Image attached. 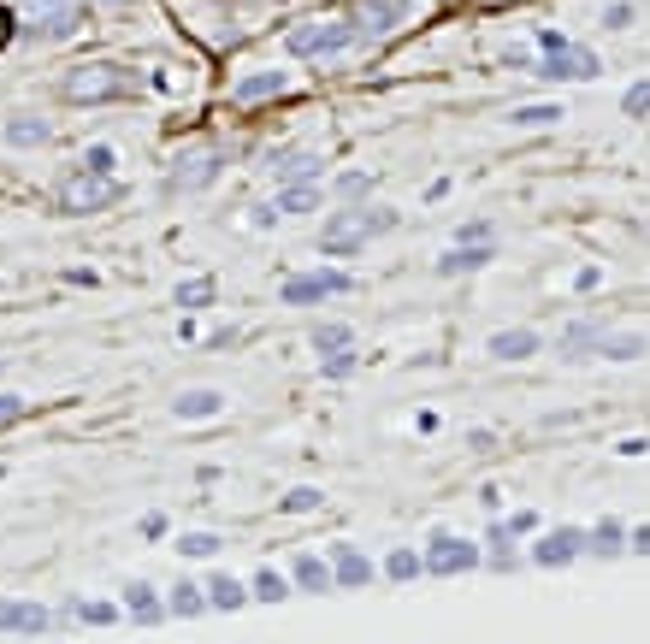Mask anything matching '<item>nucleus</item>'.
<instances>
[{"instance_id": "1", "label": "nucleus", "mask_w": 650, "mask_h": 644, "mask_svg": "<svg viewBox=\"0 0 650 644\" xmlns=\"http://www.w3.org/2000/svg\"><path fill=\"white\" fill-rule=\"evenodd\" d=\"M385 231H396V207H343V213L325 219L320 255H355L361 243H373Z\"/></svg>"}, {"instance_id": "2", "label": "nucleus", "mask_w": 650, "mask_h": 644, "mask_svg": "<svg viewBox=\"0 0 650 644\" xmlns=\"http://www.w3.org/2000/svg\"><path fill=\"white\" fill-rule=\"evenodd\" d=\"M60 95L65 101H89V107H101V101H125V95H136V71H125V65L113 60H89V65H71L60 77Z\"/></svg>"}, {"instance_id": "3", "label": "nucleus", "mask_w": 650, "mask_h": 644, "mask_svg": "<svg viewBox=\"0 0 650 644\" xmlns=\"http://www.w3.org/2000/svg\"><path fill=\"white\" fill-rule=\"evenodd\" d=\"M349 48H355V18H308L284 36L290 60H337Z\"/></svg>"}, {"instance_id": "4", "label": "nucleus", "mask_w": 650, "mask_h": 644, "mask_svg": "<svg viewBox=\"0 0 650 644\" xmlns=\"http://www.w3.org/2000/svg\"><path fill=\"white\" fill-rule=\"evenodd\" d=\"M119 195H125L119 178L89 172V166H71L60 184H54V207H60V213H101V207H113Z\"/></svg>"}, {"instance_id": "5", "label": "nucleus", "mask_w": 650, "mask_h": 644, "mask_svg": "<svg viewBox=\"0 0 650 644\" xmlns=\"http://www.w3.org/2000/svg\"><path fill=\"white\" fill-rule=\"evenodd\" d=\"M349 290H355V278H349L343 266H314V272L284 278V284H278V302H284V308H314V302L349 296Z\"/></svg>"}, {"instance_id": "6", "label": "nucleus", "mask_w": 650, "mask_h": 644, "mask_svg": "<svg viewBox=\"0 0 650 644\" xmlns=\"http://www.w3.org/2000/svg\"><path fill=\"white\" fill-rule=\"evenodd\" d=\"M603 65L591 48H574V42H562V48H550L544 60L532 65V77H544V83H591Z\"/></svg>"}, {"instance_id": "7", "label": "nucleus", "mask_w": 650, "mask_h": 644, "mask_svg": "<svg viewBox=\"0 0 650 644\" xmlns=\"http://www.w3.org/2000/svg\"><path fill=\"white\" fill-rule=\"evenodd\" d=\"M485 562V550L479 544H467V538H455V532H432V544H426V574H473Z\"/></svg>"}, {"instance_id": "8", "label": "nucleus", "mask_w": 650, "mask_h": 644, "mask_svg": "<svg viewBox=\"0 0 650 644\" xmlns=\"http://www.w3.org/2000/svg\"><path fill=\"white\" fill-rule=\"evenodd\" d=\"M219 172H225V154H219V148H190V154L172 160V178H166V184L195 195V190H207V184H219Z\"/></svg>"}, {"instance_id": "9", "label": "nucleus", "mask_w": 650, "mask_h": 644, "mask_svg": "<svg viewBox=\"0 0 650 644\" xmlns=\"http://www.w3.org/2000/svg\"><path fill=\"white\" fill-rule=\"evenodd\" d=\"M402 18H408V0H361V6H355V48L385 42Z\"/></svg>"}, {"instance_id": "10", "label": "nucleus", "mask_w": 650, "mask_h": 644, "mask_svg": "<svg viewBox=\"0 0 650 644\" xmlns=\"http://www.w3.org/2000/svg\"><path fill=\"white\" fill-rule=\"evenodd\" d=\"M0 633L42 639V633H54V609L48 603H30V597H0Z\"/></svg>"}, {"instance_id": "11", "label": "nucleus", "mask_w": 650, "mask_h": 644, "mask_svg": "<svg viewBox=\"0 0 650 644\" xmlns=\"http://www.w3.org/2000/svg\"><path fill=\"white\" fill-rule=\"evenodd\" d=\"M266 172H272L278 184H325V160L308 154V148H278V154H266Z\"/></svg>"}, {"instance_id": "12", "label": "nucleus", "mask_w": 650, "mask_h": 644, "mask_svg": "<svg viewBox=\"0 0 650 644\" xmlns=\"http://www.w3.org/2000/svg\"><path fill=\"white\" fill-rule=\"evenodd\" d=\"M574 556H585L580 526H556V532H544V538L532 544V562H538V568H568Z\"/></svg>"}, {"instance_id": "13", "label": "nucleus", "mask_w": 650, "mask_h": 644, "mask_svg": "<svg viewBox=\"0 0 650 644\" xmlns=\"http://www.w3.org/2000/svg\"><path fill=\"white\" fill-rule=\"evenodd\" d=\"M83 30V6L71 0V6H54V12H30V24H24V36H36V42H71Z\"/></svg>"}, {"instance_id": "14", "label": "nucleus", "mask_w": 650, "mask_h": 644, "mask_svg": "<svg viewBox=\"0 0 650 644\" xmlns=\"http://www.w3.org/2000/svg\"><path fill=\"white\" fill-rule=\"evenodd\" d=\"M119 603H125V621H136V627H160V621H166V597L148 580H130Z\"/></svg>"}, {"instance_id": "15", "label": "nucleus", "mask_w": 650, "mask_h": 644, "mask_svg": "<svg viewBox=\"0 0 650 644\" xmlns=\"http://www.w3.org/2000/svg\"><path fill=\"white\" fill-rule=\"evenodd\" d=\"M284 89H290V71H249V77L231 83V101L237 107H255V101H278Z\"/></svg>"}, {"instance_id": "16", "label": "nucleus", "mask_w": 650, "mask_h": 644, "mask_svg": "<svg viewBox=\"0 0 650 644\" xmlns=\"http://www.w3.org/2000/svg\"><path fill=\"white\" fill-rule=\"evenodd\" d=\"M331 580H337V591H361V585L373 580V562L355 550V544H331Z\"/></svg>"}, {"instance_id": "17", "label": "nucleus", "mask_w": 650, "mask_h": 644, "mask_svg": "<svg viewBox=\"0 0 650 644\" xmlns=\"http://www.w3.org/2000/svg\"><path fill=\"white\" fill-rule=\"evenodd\" d=\"M603 320H574L562 337H556V349H562V361H597V343H603Z\"/></svg>"}, {"instance_id": "18", "label": "nucleus", "mask_w": 650, "mask_h": 644, "mask_svg": "<svg viewBox=\"0 0 650 644\" xmlns=\"http://www.w3.org/2000/svg\"><path fill=\"white\" fill-rule=\"evenodd\" d=\"M172 414H178V420H213V414H225V390H213V385L178 390V402H172Z\"/></svg>"}, {"instance_id": "19", "label": "nucleus", "mask_w": 650, "mask_h": 644, "mask_svg": "<svg viewBox=\"0 0 650 644\" xmlns=\"http://www.w3.org/2000/svg\"><path fill=\"white\" fill-rule=\"evenodd\" d=\"M485 355H491V361H526V355H538V331H532V325L497 331V337L485 343Z\"/></svg>"}, {"instance_id": "20", "label": "nucleus", "mask_w": 650, "mask_h": 644, "mask_svg": "<svg viewBox=\"0 0 650 644\" xmlns=\"http://www.w3.org/2000/svg\"><path fill=\"white\" fill-rule=\"evenodd\" d=\"M491 255H497L491 243H455V249H444V255H438V272H444V278H461V272L491 266Z\"/></svg>"}, {"instance_id": "21", "label": "nucleus", "mask_w": 650, "mask_h": 644, "mask_svg": "<svg viewBox=\"0 0 650 644\" xmlns=\"http://www.w3.org/2000/svg\"><path fill=\"white\" fill-rule=\"evenodd\" d=\"M48 136H54V125H48L42 113H30V107L6 119V142H12V148H42Z\"/></svg>"}, {"instance_id": "22", "label": "nucleus", "mask_w": 650, "mask_h": 644, "mask_svg": "<svg viewBox=\"0 0 650 644\" xmlns=\"http://www.w3.org/2000/svg\"><path fill=\"white\" fill-rule=\"evenodd\" d=\"M290 580L302 585V591H337V580H331V562H325V556H308V550H302V556H296V562H290Z\"/></svg>"}, {"instance_id": "23", "label": "nucleus", "mask_w": 650, "mask_h": 644, "mask_svg": "<svg viewBox=\"0 0 650 644\" xmlns=\"http://www.w3.org/2000/svg\"><path fill=\"white\" fill-rule=\"evenodd\" d=\"M639 355H650L639 331H603V343H597V361H639Z\"/></svg>"}, {"instance_id": "24", "label": "nucleus", "mask_w": 650, "mask_h": 644, "mask_svg": "<svg viewBox=\"0 0 650 644\" xmlns=\"http://www.w3.org/2000/svg\"><path fill=\"white\" fill-rule=\"evenodd\" d=\"M320 195H325V184H278L272 207H278V219H284V213H314Z\"/></svg>"}, {"instance_id": "25", "label": "nucleus", "mask_w": 650, "mask_h": 644, "mask_svg": "<svg viewBox=\"0 0 650 644\" xmlns=\"http://www.w3.org/2000/svg\"><path fill=\"white\" fill-rule=\"evenodd\" d=\"M243 603H249V585H243V580H231V574H213V580H207V609L237 615Z\"/></svg>"}, {"instance_id": "26", "label": "nucleus", "mask_w": 650, "mask_h": 644, "mask_svg": "<svg viewBox=\"0 0 650 644\" xmlns=\"http://www.w3.org/2000/svg\"><path fill=\"white\" fill-rule=\"evenodd\" d=\"M585 550H591V556H621V550H627V526H621L615 515L597 520V526L585 532Z\"/></svg>"}, {"instance_id": "27", "label": "nucleus", "mask_w": 650, "mask_h": 644, "mask_svg": "<svg viewBox=\"0 0 650 644\" xmlns=\"http://www.w3.org/2000/svg\"><path fill=\"white\" fill-rule=\"evenodd\" d=\"M166 615H178V621H195V615H207V585L178 580V585H172V597H166Z\"/></svg>"}, {"instance_id": "28", "label": "nucleus", "mask_w": 650, "mask_h": 644, "mask_svg": "<svg viewBox=\"0 0 650 644\" xmlns=\"http://www.w3.org/2000/svg\"><path fill=\"white\" fill-rule=\"evenodd\" d=\"M562 119H568L562 101H532V107H515V113H509L515 130H550V125H562Z\"/></svg>"}, {"instance_id": "29", "label": "nucleus", "mask_w": 650, "mask_h": 644, "mask_svg": "<svg viewBox=\"0 0 650 644\" xmlns=\"http://www.w3.org/2000/svg\"><path fill=\"white\" fill-rule=\"evenodd\" d=\"M420 568H426V556H420L414 544H396V550L385 556V580H396V585L420 580Z\"/></svg>"}, {"instance_id": "30", "label": "nucleus", "mask_w": 650, "mask_h": 644, "mask_svg": "<svg viewBox=\"0 0 650 644\" xmlns=\"http://www.w3.org/2000/svg\"><path fill=\"white\" fill-rule=\"evenodd\" d=\"M249 597H255V603H284V597H290V580H284L278 568H260L255 580H249Z\"/></svg>"}, {"instance_id": "31", "label": "nucleus", "mask_w": 650, "mask_h": 644, "mask_svg": "<svg viewBox=\"0 0 650 644\" xmlns=\"http://www.w3.org/2000/svg\"><path fill=\"white\" fill-rule=\"evenodd\" d=\"M213 296H219L213 278H184V284H178V308H184V314H190V308H213Z\"/></svg>"}, {"instance_id": "32", "label": "nucleus", "mask_w": 650, "mask_h": 644, "mask_svg": "<svg viewBox=\"0 0 650 644\" xmlns=\"http://www.w3.org/2000/svg\"><path fill=\"white\" fill-rule=\"evenodd\" d=\"M77 166H89V172H107V178H113V172H119V148H113V142H89Z\"/></svg>"}, {"instance_id": "33", "label": "nucleus", "mask_w": 650, "mask_h": 644, "mask_svg": "<svg viewBox=\"0 0 650 644\" xmlns=\"http://www.w3.org/2000/svg\"><path fill=\"white\" fill-rule=\"evenodd\" d=\"M125 615V603H107V597H95V603H77V621H89V627H113Z\"/></svg>"}, {"instance_id": "34", "label": "nucleus", "mask_w": 650, "mask_h": 644, "mask_svg": "<svg viewBox=\"0 0 650 644\" xmlns=\"http://www.w3.org/2000/svg\"><path fill=\"white\" fill-rule=\"evenodd\" d=\"M367 190H373V172H337V178H331V195H337V201H361Z\"/></svg>"}, {"instance_id": "35", "label": "nucleus", "mask_w": 650, "mask_h": 644, "mask_svg": "<svg viewBox=\"0 0 650 644\" xmlns=\"http://www.w3.org/2000/svg\"><path fill=\"white\" fill-rule=\"evenodd\" d=\"M355 367H361V355H355V343H349V349H331V355H320V373H325V379H349Z\"/></svg>"}, {"instance_id": "36", "label": "nucleus", "mask_w": 650, "mask_h": 644, "mask_svg": "<svg viewBox=\"0 0 650 644\" xmlns=\"http://www.w3.org/2000/svg\"><path fill=\"white\" fill-rule=\"evenodd\" d=\"M325 491L320 485H296V491H284V515H308V509H320Z\"/></svg>"}, {"instance_id": "37", "label": "nucleus", "mask_w": 650, "mask_h": 644, "mask_svg": "<svg viewBox=\"0 0 650 644\" xmlns=\"http://www.w3.org/2000/svg\"><path fill=\"white\" fill-rule=\"evenodd\" d=\"M219 544H225L219 532H184V538H178V550L195 556V562H201V556H219Z\"/></svg>"}, {"instance_id": "38", "label": "nucleus", "mask_w": 650, "mask_h": 644, "mask_svg": "<svg viewBox=\"0 0 650 644\" xmlns=\"http://www.w3.org/2000/svg\"><path fill=\"white\" fill-rule=\"evenodd\" d=\"M308 343H314V349H320V355H331V349H349V325H314V337H308Z\"/></svg>"}, {"instance_id": "39", "label": "nucleus", "mask_w": 650, "mask_h": 644, "mask_svg": "<svg viewBox=\"0 0 650 644\" xmlns=\"http://www.w3.org/2000/svg\"><path fill=\"white\" fill-rule=\"evenodd\" d=\"M621 113H627V119H645L650 113V77H639V83L621 95Z\"/></svg>"}, {"instance_id": "40", "label": "nucleus", "mask_w": 650, "mask_h": 644, "mask_svg": "<svg viewBox=\"0 0 650 644\" xmlns=\"http://www.w3.org/2000/svg\"><path fill=\"white\" fill-rule=\"evenodd\" d=\"M24 414H30V402H24V396H12V390H0V432H6V426H18Z\"/></svg>"}, {"instance_id": "41", "label": "nucleus", "mask_w": 650, "mask_h": 644, "mask_svg": "<svg viewBox=\"0 0 650 644\" xmlns=\"http://www.w3.org/2000/svg\"><path fill=\"white\" fill-rule=\"evenodd\" d=\"M455 243H491V219H473V225H461V231H455Z\"/></svg>"}, {"instance_id": "42", "label": "nucleus", "mask_w": 650, "mask_h": 644, "mask_svg": "<svg viewBox=\"0 0 650 644\" xmlns=\"http://www.w3.org/2000/svg\"><path fill=\"white\" fill-rule=\"evenodd\" d=\"M603 24H609V30H627V24H633V6H627V0H615V6L603 12Z\"/></svg>"}, {"instance_id": "43", "label": "nucleus", "mask_w": 650, "mask_h": 644, "mask_svg": "<svg viewBox=\"0 0 650 644\" xmlns=\"http://www.w3.org/2000/svg\"><path fill=\"white\" fill-rule=\"evenodd\" d=\"M249 225H260V231L278 225V207H272V201H255V207H249Z\"/></svg>"}, {"instance_id": "44", "label": "nucleus", "mask_w": 650, "mask_h": 644, "mask_svg": "<svg viewBox=\"0 0 650 644\" xmlns=\"http://www.w3.org/2000/svg\"><path fill=\"white\" fill-rule=\"evenodd\" d=\"M18 30H24V24H18V18H12V12H6V6H0V54H6V48H12V36H18Z\"/></svg>"}, {"instance_id": "45", "label": "nucleus", "mask_w": 650, "mask_h": 644, "mask_svg": "<svg viewBox=\"0 0 650 644\" xmlns=\"http://www.w3.org/2000/svg\"><path fill=\"white\" fill-rule=\"evenodd\" d=\"M574 284H580V290H591V284H603V266H580V272H574Z\"/></svg>"}, {"instance_id": "46", "label": "nucleus", "mask_w": 650, "mask_h": 644, "mask_svg": "<svg viewBox=\"0 0 650 644\" xmlns=\"http://www.w3.org/2000/svg\"><path fill=\"white\" fill-rule=\"evenodd\" d=\"M166 532V515H142V538H160Z\"/></svg>"}, {"instance_id": "47", "label": "nucleus", "mask_w": 650, "mask_h": 644, "mask_svg": "<svg viewBox=\"0 0 650 644\" xmlns=\"http://www.w3.org/2000/svg\"><path fill=\"white\" fill-rule=\"evenodd\" d=\"M30 12H54V6H71V0H24Z\"/></svg>"}, {"instance_id": "48", "label": "nucleus", "mask_w": 650, "mask_h": 644, "mask_svg": "<svg viewBox=\"0 0 650 644\" xmlns=\"http://www.w3.org/2000/svg\"><path fill=\"white\" fill-rule=\"evenodd\" d=\"M627 550H650V526H639V532H633V544H627Z\"/></svg>"}, {"instance_id": "49", "label": "nucleus", "mask_w": 650, "mask_h": 644, "mask_svg": "<svg viewBox=\"0 0 650 644\" xmlns=\"http://www.w3.org/2000/svg\"><path fill=\"white\" fill-rule=\"evenodd\" d=\"M479 6H503V0H479Z\"/></svg>"}]
</instances>
